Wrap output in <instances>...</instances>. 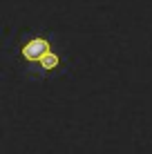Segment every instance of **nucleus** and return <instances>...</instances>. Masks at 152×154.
Segmentation results:
<instances>
[{"label":"nucleus","instance_id":"nucleus-1","mask_svg":"<svg viewBox=\"0 0 152 154\" xmlns=\"http://www.w3.org/2000/svg\"><path fill=\"white\" fill-rule=\"evenodd\" d=\"M47 54H51V51H49V42L45 38H34L23 47V56L27 60H43Z\"/></svg>","mask_w":152,"mask_h":154},{"label":"nucleus","instance_id":"nucleus-2","mask_svg":"<svg viewBox=\"0 0 152 154\" xmlns=\"http://www.w3.org/2000/svg\"><path fill=\"white\" fill-rule=\"evenodd\" d=\"M40 65H43V69H54V67L58 65V56L56 54H47L43 60H40Z\"/></svg>","mask_w":152,"mask_h":154}]
</instances>
